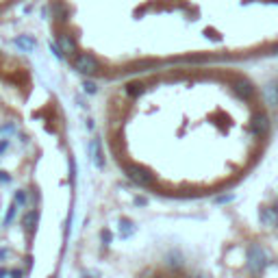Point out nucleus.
Here are the masks:
<instances>
[{
	"label": "nucleus",
	"instance_id": "14",
	"mask_svg": "<svg viewBox=\"0 0 278 278\" xmlns=\"http://www.w3.org/2000/svg\"><path fill=\"white\" fill-rule=\"evenodd\" d=\"M54 13H57L59 20H66V16H68V11H66V7H63V4H54Z\"/></svg>",
	"mask_w": 278,
	"mask_h": 278
},
{
	"label": "nucleus",
	"instance_id": "10",
	"mask_svg": "<svg viewBox=\"0 0 278 278\" xmlns=\"http://www.w3.org/2000/svg\"><path fill=\"white\" fill-rule=\"evenodd\" d=\"M135 224H133L131 220H126V217H124V220H120V237L122 239H128V237H133V235H135Z\"/></svg>",
	"mask_w": 278,
	"mask_h": 278
},
{
	"label": "nucleus",
	"instance_id": "29",
	"mask_svg": "<svg viewBox=\"0 0 278 278\" xmlns=\"http://www.w3.org/2000/svg\"><path fill=\"white\" fill-rule=\"evenodd\" d=\"M85 278H91V276H85Z\"/></svg>",
	"mask_w": 278,
	"mask_h": 278
},
{
	"label": "nucleus",
	"instance_id": "11",
	"mask_svg": "<svg viewBox=\"0 0 278 278\" xmlns=\"http://www.w3.org/2000/svg\"><path fill=\"white\" fill-rule=\"evenodd\" d=\"M37 222H39V213H37V211H29L24 215V220H22V224H24L26 230H31V233H33V230L37 228Z\"/></svg>",
	"mask_w": 278,
	"mask_h": 278
},
{
	"label": "nucleus",
	"instance_id": "2",
	"mask_svg": "<svg viewBox=\"0 0 278 278\" xmlns=\"http://www.w3.org/2000/svg\"><path fill=\"white\" fill-rule=\"evenodd\" d=\"M100 68L98 59L91 57V54H78L76 59H74V70L81 74H96Z\"/></svg>",
	"mask_w": 278,
	"mask_h": 278
},
{
	"label": "nucleus",
	"instance_id": "1",
	"mask_svg": "<svg viewBox=\"0 0 278 278\" xmlns=\"http://www.w3.org/2000/svg\"><path fill=\"white\" fill-rule=\"evenodd\" d=\"M267 265V257L261 245H250L248 248V267L252 272H261Z\"/></svg>",
	"mask_w": 278,
	"mask_h": 278
},
{
	"label": "nucleus",
	"instance_id": "12",
	"mask_svg": "<svg viewBox=\"0 0 278 278\" xmlns=\"http://www.w3.org/2000/svg\"><path fill=\"white\" fill-rule=\"evenodd\" d=\"M150 68H156V63L152 59H146V61H139L137 63V70L139 72H150Z\"/></svg>",
	"mask_w": 278,
	"mask_h": 278
},
{
	"label": "nucleus",
	"instance_id": "24",
	"mask_svg": "<svg viewBox=\"0 0 278 278\" xmlns=\"http://www.w3.org/2000/svg\"><path fill=\"white\" fill-rule=\"evenodd\" d=\"M146 202H148L146 198H135V205H141V207H143V205H146Z\"/></svg>",
	"mask_w": 278,
	"mask_h": 278
},
{
	"label": "nucleus",
	"instance_id": "16",
	"mask_svg": "<svg viewBox=\"0 0 278 278\" xmlns=\"http://www.w3.org/2000/svg\"><path fill=\"white\" fill-rule=\"evenodd\" d=\"M13 217H16V205H11V207H9V211H7V217H4V224H11V222H13Z\"/></svg>",
	"mask_w": 278,
	"mask_h": 278
},
{
	"label": "nucleus",
	"instance_id": "30",
	"mask_svg": "<svg viewBox=\"0 0 278 278\" xmlns=\"http://www.w3.org/2000/svg\"><path fill=\"white\" fill-rule=\"evenodd\" d=\"M52 278H54V276H52Z\"/></svg>",
	"mask_w": 278,
	"mask_h": 278
},
{
	"label": "nucleus",
	"instance_id": "28",
	"mask_svg": "<svg viewBox=\"0 0 278 278\" xmlns=\"http://www.w3.org/2000/svg\"><path fill=\"white\" fill-rule=\"evenodd\" d=\"M196 278H205V276H202V274H198V276H196Z\"/></svg>",
	"mask_w": 278,
	"mask_h": 278
},
{
	"label": "nucleus",
	"instance_id": "17",
	"mask_svg": "<svg viewBox=\"0 0 278 278\" xmlns=\"http://www.w3.org/2000/svg\"><path fill=\"white\" fill-rule=\"evenodd\" d=\"M267 96H270L272 103H278V89L276 87H267Z\"/></svg>",
	"mask_w": 278,
	"mask_h": 278
},
{
	"label": "nucleus",
	"instance_id": "5",
	"mask_svg": "<svg viewBox=\"0 0 278 278\" xmlns=\"http://www.w3.org/2000/svg\"><path fill=\"white\" fill-rule=\"evenodd\" d=\"M87 150H89L91 163H94L98 170H103L104 168V161H103V152H100V141H98V139H91L89 146H87Z\"/></svg>",
	"mask_w": 278,
	"mask_h": 278
},
{
	"label": "nucleus",
	"instance_id": "21",
	"mask_svg": "<svg viewBox=\"0 0 278 278\" xmlns=\"http://www.w3.org/2000/svg\"><path fill=\"white\" fill-rule=\"evenodd\" d=\"M9 180H11V178H9V174L0 172V183H9Z\"/></svg>",
	"mask_w": 278,
	"mask_h": 278
},
{
	"label": "nucleus",
	"instance_id": "15",
	"mask_svg": "<svg viewBox=\"0 0 278 278\" xmlns=\"http://www.w3.org/2000/svg\"><path fill=\"white\" fill-rule=\"evenodd\" d=\"M83 89H85L87 94H96V91H98V87H96V83L85 81V83H83Z\"/></svg>",
	"mask_w": 278,
	"mask_h": 278
},
{
	"label": "nucleus",
	"instance_id": "7",
	"mask_svg": "<svg viewBox=\"0 0 278 278\" xmlns=\"http://www.w3.org/2000/svg\"><path fill=\"white\" fill-rule=\"evenodd\" d=\"M59 48L63 54H74L76 52V41L72 35H59Z\"/></svg>",
	"mask_w": 278,
	"mask_h": 278
},
{
	"label": "nucleus",
	"instance_id": "26",
	"mask_svg": "<svg viewBox=\"0 0 278 278\" xmlns=\"http://www.w3.org/2000/svg\"><path fill=\"white\" fill-rule=\"evenodd\" d=\"M9 274V272H4V270H0V278H4V276H7Z\"/></svg>",
	"mask_w": 278,
	"mask_h": 278
},
{
	"label": "nucleus",
	"instance_id": "9",
	"mask_svg": "<svg viewBox=\"0 0 278 278\" xmlns=\"http://www.w3.org/2000/svg\"><path fill=\"white\" fill-rule=\"evenodd\" d=\"M235 94H237L239 98H243V100H250L252 98V94H254V89H252V85H250L248 81H239L237 85H235Z\"/></svg>",
	"mask_w": 278,
	"mask_h": 278
},
{
	"label": "nucleus",
	"instance_id": "25",
	"mask_svg": "<svg viewBox=\"0 0 278 278\" xmlns=\"http://www.w3.org/2000/svg\"><path fill=\"white\" fill-rule=\"evenodd\" d=\"M230 200V196H222V198H217V202H228Z\"/></svg>",
	"mask_w": 278,
	"mask_h": 278
},
{
	"label": "nucleus",
	"instance_id": "27",
	"mask_svg": "<svg viewBox=\"0 0 278 278\" xmlns=\"http://www.w3.org/2000/svg\"><path fill=\"white\" fill-rule=\"evenodd\" d=\"M274 54H278V44L274 46Z\"/></svg>",
	"mask_w": 278,
	"mask_h": 278
},
{
	"label": "nucleus",
	"instance_id": "13",
	"mask_svg": "<svg viewBox=\"0 0 278 278\" xmlns=\"http://www.w3.org/2000/svg\"><path fill=\"white\" fill-rule=\"evenodd\" d=\"M128 94H131V96H141L143 94V85H141V83H133V85H128Z\"/></svg>",
	"mask_w": 278,
	"mask_h": 278
},
{
	"label": "nucleus",
	"instance_id": "18",
	"mask_svg": "<svg viewBox=\"0 0 278 278\" xmlns=\"http://www.w3.org/2000/svg\"><path fill=\"white\" fill-rule=\"evenodd\" d=\"M16 205H26V193L24 191H17L16 193Z\"/></svg>",
	"mask_w": 278,
	"mask_h": 278
},
{
	"label": "nucleus",
	"instance_id": "19",
	"mask_svg": "<svg viewBox=\"0 0 278 278\" xmlns=\"http://www.w3.org/2000/svg\"><path fill=\"white\" fill-rule=\"evenodd\" d=\"M50 50L54 52V57H57V59H63V52H61V48H59L57 44H50Z\"/></svg>",
	"mask_w": 278,
	"mask_h": 278
},
{
	"label": "nucleus",
	"instance_id": "22",
	"mask_svg": "<svg viewBox=\"0 0 278 278\" xmlns=\"http://www.w3.org/2000/svg\"><path fill=\"white\" fill-rule=\"evenodd\" d=\"M7 146H9V141H7V139H4V141H0V155H2V152L7 150Z\"/></svg>",
	"mask_w": 278,
	"mask_h": 278
},
{
	"label": "nucleus",
	"instance_id": "4",
	"mask_svg": "<svg viewBox=\"0 0 278 278\" xmlns=\"http://www.w3.org/2000/svg\"><path fill=\"white\" fill-rule=\"evenodd\" d=\"M252 131L257 133V135H267L270 133V120H267V115L265 113H257L252 118Z\"/></svg>",
	"mask_w": 278,
	"mask_h": 278
},
{
	"label": "nucleus",
	"instance_id": "3",
	"mask_svg": "<svg viewBox=\"0 0 278 278\" xmlns=\"http://www.w3.org/2000/svg\"><path fill=\"white\" fill-rule=\"evenodd\" d=\"M126 176L135 185H139V187H148V185L152 183V176L148 174L143 168H139V165H128V168H126Z\"/></svg>",
	"mask_w": 278,
	"mask_h": 278
},
{
	"label": "nucleus",
	"instance_id": "20",
	"mask_svg": "<svg viewBox=\"0 0 278 278\" xmlns=\"http://www.w3.org/2000/svg\"><path fill=\"white\" fill-rule=\"evenodd\" d=\"M100 237H103L104 243H111V233H109V230H103V233H100Z\"/></svg>",
	"mask_w": 278,
	"mask_h": 278
},
{
	"label": "nucleus",
	"instance_id": "8",
	"mask_svg": "<svg viewBox=\"0 0 278 278\" xmlns=\"http://www.w3.org/2000/svg\"><path fill=\"white\" fill-rule=\"evenodd\" d=\"M259 217H261V222L265 226H278V213L274 211V208L263 207L261 211H259Z\"/></svg>",
	"mask_w": 278,
	"mask_h": 278
},
{
	"label": "nucleus",
	"instance_id": "23",
	"mask_svg": "<svg viewBox=\"0 0 278 278\" xmlns=\"http://www.w3.org/2000/svg\"><path fill=\"white\" fill-rule=\"evenodd\" d=\"M22 276H24V274H22L20 270H13V272H11V278H22Z\"/></svg>",
	"mask_w": 278,
	"mask_h": 278
},
{
	"label": "nucleus",
	"instance_id": "6",
	"mask_svg": "<svg viewBox=\"0 0 278 278\" xmlns=\"http://www.w3.org/2000/svg\"><path fill=\"white\" fill-rule=\"evenodd\" d=\"M16 46L22 50V52H33L37 48V41L31 35H20V37H16Z\"/></svg>",
	"mask_w": 278,
	"mask_h": 278
}]
</instances>
